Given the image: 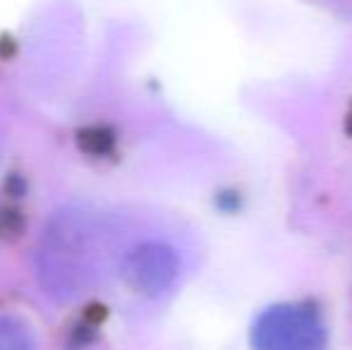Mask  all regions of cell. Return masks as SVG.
Returning a JSON list of instances; mask_svg holds the SVG:
<instances>
[{
	"instance_id": "1",
	"label": "cell",
	"mask_w": 352,
	"mask_h": 350,
	"mask_svg": "<svg viewBox=\"0 0 352 350\" xmlns=\"http://www.w3.org/2000/svg\"><path fill=\"white\" fill-rule=\"evenodd\" d=\"M177 262L173 252L163 245H140L122 262V274L132 288L142 293H158L175 278Z\"/></svg>"
},
{
	"instance_id": "2",
	"label": "cell",
	"mask_w": 352,
	"mask_h": 350,
	"mask_svg": "<svg viewBox=\"0 0 352 350\" xmlns=\"http://www.w3.org/2000/svg\"><path fill=\"white\" fill-rule=\"evenodd\" d=\"M0 350H34L32 331L17 317H0Z\"/></svg>"
}]
</instances>
